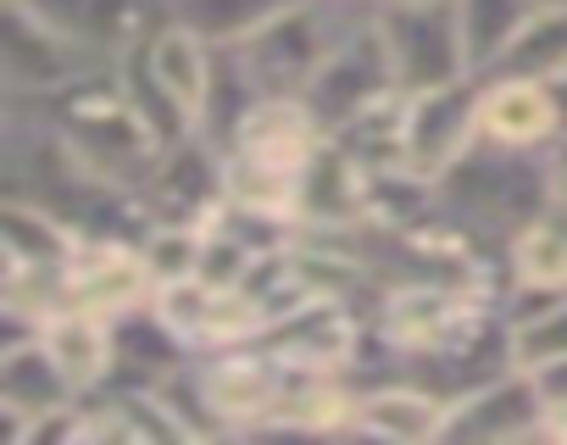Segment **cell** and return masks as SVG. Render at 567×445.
I'll use <instances>...</instances> for the list:
<instances>
[{
	"label": "cell",
	"mask_w": 567,
	"mask_h": 445,
	"mask_svg": "<svg viewBox=\"0 0 567 445\" xmlns=\"http://www.w3.org/2000/svg\"><path fill=\"white\" fill-rule=\"evenodd\" d=\"M528 373H534V390L545 395V406H561L567 401V356H550V362H539Z\"/></svg>",
	"instance_id": "484cf974"
},
{
	"label": "cell",
	"mask_w": 567,
	"mask_h": 445,
	"mask_svg": "<svg viewBox=\"0 0 567 445\" xmlns=\"http://www.w3.org/2000/svg\"><path fill=\"white\" fill-rule=\"evenodd\" d=\"M545 178H550V206L567 211V128L545 145Z\"/></svg>",
	"instance_id": "d4e9b609"
},
{
	"label": "cell",
	"mask_w": 567,
	"mask_h": 445,
	"mask_svg": "<svg viewBox=\"0 0 567 445\" xmlns=\"http://www.w3.org/2000/svg\"><path fill=\"white\" fill-rule=\"evenodd\" d=\"M134 56L151 73V84L189 117V128H200V112H206V95H212V73H217V45L206 34H195L189 23L162 18Z\"/></svg>",
	"instance_id": "5bb4252c"
},
{
	"label": "cell",
	"mask_w": 567,
	"mask_h": 445,
	"mask_svg": "<svg viewBox=\"0 0 567 445\" xmlns=\"http://www.w3.org/2000/svg\"><path fill=\"white\" fill-rule=\"evenodd\" d=\"M0 401L45 417V412L79 401V390L62 373V362L51 356V345L34 334V340H18V345H0Z\"/></svg>",
	"instance_id": "e0dca14e"
},
{
	"label": "cell",
	"mask_w": 567,
	"mask_h": 445,
	"mask_svg": "<svg viewBox=\"0 0 567 445\" xmlns=\"http://www.w3.org/2000/svg\"><path fill=\"white\" fill-rule=\"evenodd\" d=\"M379 34H384L395 84L406 95L473 79L456 0H379Z\"/></svg>",
	"instance_id": "5b68a950"
},
{
	"label": "cell",
	"mask_w": 567,
	"mask_h": 445,
	"mask_svg": "<svg viewBox=\"0 0 567 445\" xmlns=\"http://www.w3.org/2000/svg\"><path fill=\"white\" fill-rule=\"evenodd\" d=\"M478 95H484V73L406 101V173L440 184L478 145Z\"/></svg>",
	"instance_id": "ba28073f"
},
{
	"label": "cell",
	"mask_w": 567,
	"mask_h": 445,
	"mask_svg": "<svg viewBox=\"0 0 567 445\" xmlns=\"http://www.w3.org/2000/svg\"><path fill=\"white\" fill-rule=\"evenodd\" d=\"M140 251H145V268L156 273V284L189 279V273H200V257H206V222H151Z\"/></svg>",
	"instance_id": "603a6c76"
},
{
	"label": "cell",
	"mask_w": 567,
	"mask_h": 445,
	"mask_svg": "<svg viewBox=\"0 0 567 445\" xmlns=\"http://www.w3.org/2000/svg\"><path fill=\"white\" fill-rule=\"evenodd\" d=\"M545 439H567V401L545 412Z\"/></svg>",
	"instance_id": "4316f807"
},
{
	"label": "cell",
	"mask_w": 567,
	"mask_h": 445,
	"mask_svg": "<svg viewBox=\"0 0 567 445\" xmlns=\"http://www.w3.org/2000/svg\"><path fill=\"white\" fill-rule=\"evenodd\" d=\"M440 206L478 229L484 240H506L523 222L556 211L550 206V178H545V151H506V145H489L478 139L440 184Z\"/></svg>",
	"instance_id": "7a4b0ae2"
},
{
	"label": "cell",
	"mask_w": 567,
	"mask_h": 445,
	"mask_svg": "<svg viewBox=\"0 0 567 445\" xmlns=\"http://www.w3.org/2000/svg\"><path fill=\"white\" fill-rule=\"evenodd\" d=\"M501 73H534V79H561L567 73V7H539Z\"/></svg>",
	"instance_id": "7402d4cb"
},
{
	"label": "cell",
	"mask_w": 567,
	"mask_h": 445,
	"mask_svg": "<svg viewBox=\"0 0 567 445\" xmlns=\"http://www.w3.org/2000/svg\"><path fill=\"white\" fill-rule=\"evenodd\" d=\"M451 401L456 395H445V390H434L412 373H379V379H362V390H357L351 434L395 439V445H429V439H445Z\"/></svg>",
	"instance_id": "30bf717a"
},
{
	"label": "cell",
	"mask_w": 567,
	"mask_h": 445,
	"mask_svg": "<svg viewBox=\"0 0 567 445\" xmlns=\"http://www.w3.org/2000/svg\"><path fill=\"white\" fill-rule=\"evenodd\" d=\"M456 12H462L473 73H501V62L512 56V45L534 23L539 0H456Z\"/></svg>",
	"instance_id": "ffe728a7"
},
{
	"label": "cell",
	"mask_w": 567,
	"mask_h": 445,
	"mask_svg": "<svg viewBox=\"0 0 567 445\" xmlns=\"http://www.w3.org/2000/svg\"><path fill=\"white\" fill-rule=\"evenodd\" d=\"M501 268H506V284L567 290V217L545 211V217L523 222V229H512L501 240Z\"/></svg>",
	"instance_id": "ac0fdd59"
},
{
	"label": "cell",
	"mask_w": 567,
	"mask_h": 445,
	"mask_svg": "<svg viewBox=\"0 0 567 445\" xmlns=\"http://www.w3.org/2000/svg\"><path fill=\"white\" fill-rule=\"evenodd\" d=\"M217 284H206L200 273H189V279H167V284H156V296H151V312L189 345V351H206V334H212V312H217Z\"/></svg>",
	"instance_id": "44dd1931"
},
{
	"label": "cell",
	"mask_w": 567,
	"mask_h": 445,
	"mask_svg": "<svg viewBox=\"0 0 567 445\" xmlns=\"http://www.w3.org/2000/svg\"><path fill=\"white\" fill-rule=\"evenodd\" d=\"M545 395L534 390L528 368H501L484 384L462 390L451 401L445 439H534L545 434Z\"/></svg>",
	"instance_id": "7c38bea8"
},
{
	"label": "cell",
	"mask_w": 567,
	"mask_h": 445,
	"mask_svg": "<svg viewBox=\"0 0 567 445\" xmlns=\"http://www.w3.org/2000/svg\"><path fill=\"white\" fill-rule=\"evenodd\" d=\"M395 84V68H390V51H384V34H379V12H368L362 23L346 29V40L329 51V62L312 73V84L301 90V101L312 106V117L340 134L357 112H368L373 101H384Z\"/></svg>",
	"instance_id": "8992f818"
},
{
	"label": "cell",
	"mask_w": 567,
	"mask_h": 445,
	"mask_svg": "<svg viewBox=\"0 0 567 445\" xmlns=\"http://www.w3.org/2000/svg\"><path fill=\"white\" fill-rule=\"evenodd\" d=\"M351 7H379V0H351Z\"/></svg>",
	"instance_id": "83f0119b"
},
{
	"label": "cell",
	"mask_w": 567,
	"mask_h": 445,
	"mask_svg": "<svg viewBox=\"0 0 567 445\" xmlns=\"http://www.w3.org/2000/svg\"><path fill=\"white\" fill-rule=\"evenodd\" d=\"M0 246L7 262H29V268H68L84 246V235L73 222L29 195H7L0 200Z\"/></svg>",
	"instance_id": "9a60e30c"
},
{
	"label": "cell",
	"mask_w": 567,
	"mask_h": 445,
	"mask_svg": "<svg viewBox=\"0 0 567 445\" xmlns=\"http://www.w3.org/2000/svg\"><path fill=\"white\" fill-rule=\"evenodd\" d=\"M406 90H390L368 112H357L334 139L346 156H357L368 173H406Z\"/></svg>",
	"instance_id": "d6986e66"
},
{
	"label": "cell",
	"mask_w": 567,
	"mask_h": 445,
	"mask_svg": "<svg viewBox=\"0 0 567 445\" xmlns=\"http://www.w3.org/2000/svg\"><path fill=\"white\" fill-rule=\"evenodd\" d=\"M40 340L51 345V356L62 362V373L73 379L79 395L112 384V373H117V340H112V323H101V318H90V312H56V318H45Z\"/></svg>",
	"instance_id": "2e32d148"
},
{
	"label": "cell",
	"mask_w": 567,
	"mask_h": 445,
	"mask_svg": "<svg viewBox=\"0 0 567 445\" xmlns=\"http://www.w3.org/2000/svg\"><path fill=\"white\" fill-rule=\"evenodd\" d=\"M567 128L561 95L550 79L534 73H484L478 95V139L506 151H545Z\"/></svg>",
	"instance_id": "8fae6325"
},
{
	"label": "cell",
	"mask_w": 567,
	"mask_h": 445,
	"mask_svg": "<svg viewBox=\"0 0 567 445\" xmlns=\"http://www.w3.org/2000/svg\"><path fill=\"white\" fill-rule=\"evenodd\" d=\"M550 356H567V296L550 301L545 312H534L528 323H512V362L517 368H539Z\"/></svg>",
	"instance_id": "cb8c5ba5"
},
{
	"label": "cell",
	"mask_w": 567,
	"mask_h": 445,
	"mask_svg": "<svg viewBox=\"0 0 567 445\" xmlns=\"http://www.w3.org/2000/svg\"><path fill=\"white\" fill-rule=\"evenodd\" d=\"M29 7L101 62L134 56L167 18V0H29Z\"/></svg>",
	"instance_id": "4fadbf2b"
},
{
	"label": "cell",
	"mask_w": 567,
	"mask_h": 445,
	"mask_svg": "<svg viewBox=\"0 0 567 445\" xmlns=\"http://www.w3.org/2000/svg\"><path fill=\"white\" fill-rule=\"evenodd\" d=\"M379 7H351V0H301V7L278 12L267 29L239 40V62L261 84V95H301L312 73L329 62V51L346 40L351 23H362Z\"/></svg>",
	"instance_id": "3957f363"
},
{
	"label": "cell",
	"mask_w": 567,
	"mask_h": 445,
	"mask_svg": "<svg viewBox=\"0 0 567 445\" xmlns=\"http://www.w3.org/2000/svg\"><path fill=\"white\" fill-rule=\"evenodd\" d=\"M195 379L223 434H267L284 401H290L296 368L267 340H239V345L195 351Z\"/></svg>",
	"instance_id": "277c9868"
},
{
	"label": "cell",
	"mask_w": 567,
	"mask_h": 445,
	"mask_svg": "<svg viewBox=\"0 0 567 445\" xmlns=\"http://www.w3.org/2000/svg\"><path fill=\"white\" fill-rule=\"evenodd\" d=\"M156 273L145 268L140 240H101L84 235L79 257L68 262V307L62 312H90L101 323H117L140 307H151Z\"/></svg>",
	"instance_id": "9c48e42d"
},
{
	"label": "cell",
	"mask_w": 567,
	"mask_h": 445,
	"mask_svg": "<svg viewBox=\"0 0 567 445\" xmlns=\"http://www.w3.org/2000/svg\"><path fill=\"white\" fill-rule=\"evenodd\" d=\"M101 178L123 184V189H145L151 173L167 156V139L151 128V117L134 106L123 68H90L73 84H62L45 101H29Z\"/></svg>",
	"instance_id": "6da1fadb"
},
{
	"label": "cell",
	"mask_w": 567,
	"mask_h": 445,
	"mask_svg": "<svg viewBox=\"0 0 567 445\" xmlns=\"http://www.w3.org/2000/svg\"><path fill=\"white\" fill-rule=\"evenodd\" d=\"M90 68H112L73 45L62 29H51L29 0H7V40H0V79H7V101H45L62 84H73Z\"/></svg>",
	"instance_id": "52a82bcc"
}]
</instances>
